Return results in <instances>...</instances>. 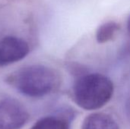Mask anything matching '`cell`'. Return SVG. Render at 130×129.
<instances>
[{
    "label": "cell",
    "mask_w": 130,
    "mask_h": 129,
    "mask_svg": "<svg viewBox=\"0 0 130 129\" xmlns=\"http://www.w3.org/2000/svg\"><path fill=\"white\" fill-rule=\"evenodd\" d=\"M8 83L21 94L40 98L56 91L61 77L54 68L43 65H31L14 71L8 78Z\"/></svg>",
    "instance_id": "cell-1"
},
{
    "label": "cell",
    "mask_w": 130,
    "mask_h": 129,
    "mask_svg": "<svg viewBox=\"0 0 130 129\" xmlns=\"http://www.w3.org/2000/svg\"><path fill=\"white\" fill-rule=\"evenodd\" d=\"M113 93L112 80L101 73H88L79 77L72 90L76 105L88 111L104 107L112 99Z\"/></svg>",
    "instance_id": "cell-2"
},
{
    "label": "cell",
    "mask_w": 130,
    "mask_h": 129,
    "mask_svg": "<svg viewBox=\"0 0 130 129\" xmlns=\"http://www.w3.org/2000/svg\"><path fill=\"white\" fill-rule=\"evenodd\" d=\"M29 113L18 100H0V129H21L27 122Z\"/></svg>",
    "instance_id": "cell-3"
},
{
    "label": "cell",
    "mask_w": 130,
    "mask_h": 129,
    "mask_svg": "<svg viewBox=\"0 0 130 129\" xmlns=\"http://www.w3.org/2000/svg\"><path fill=\"white\" fill-rule=\"evenodd\" d=\"M29 51V46L24 40L12 36L3 37L0 40V67L21 61Z\"/></svg>",
    "instance_id": "cell-4"
},
{
    "label": "cell",
    "mask_w": 130,
    "mask_h": 129,
    "mask_svg": "<svg viewBox=\"0 0 130 129\" xmlns=\"http://www.w3.org/2000/svg\"><path fill=\"white\" fill-rule=\"evenodd\" d=\"M81 129H120V127L111 115L97 112L88 115L84 119Z\"/></svg>",
    "instance_id": "cell-5"
},
{
    "label": "cell",
    "mask_w": 130,
    "mask_h": 129,
    "mask_svg": "<svg viewBox=\"0 0 130 129\" xmlns=\"http://www.w3.org/2000/svg\"><path fill=\"white\" fill-rule=\"evenodd\" d=\"M31 129H70V122L63 116H47L39 119Z\"/></svg>",
    "instance_id": "cell-6"
},
{
    "label": "cell",
    "mask_w": 130,
    "mask_h": 129,
    "mask_svg": "<svg viewBox=\"0 0 130 129\" xmlns=\"http://www.w3.org/2000/svg\"><path fill=\"white\" fill-rule=\"evenodd\" d=\"M120 29V26L115 21H107L98 27L96 31V40L98 43H106L111 41Z\"/></svg>",
    "instance_id": "cell-7"
},
{
    "label": "cell",
    "mask_w": 130,
    "mask_h": 129,
    "mask_svg": "<svg viewBox=\"0 0 130 129\" xmlns=\"http://www.w3.org/2000/svg\"><path fill=\"white\" fill-rule=\"evenodd\" d=\"M127 29L129 30V32L130 33V15L128 17V20H127Z\"/></svg>",
    "instance_id": "cell-8"
}]
</instances>
